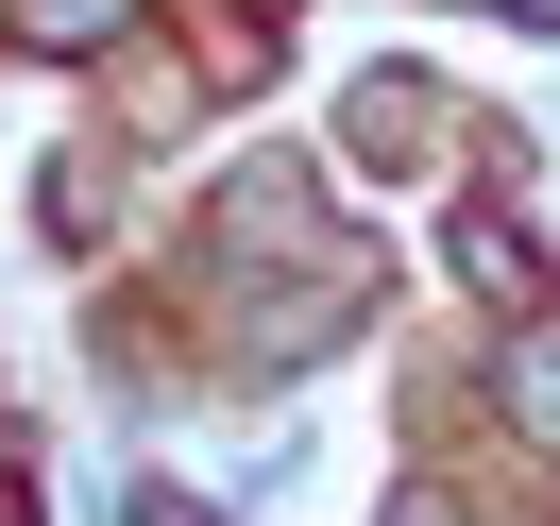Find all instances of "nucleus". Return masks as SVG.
<instances>
[{
	"label": "nucleus",
	"mask_w": 560,
	"mask_h": 526,
	"mask_svg": "<svg viewBox=\"0 0 560 526\" xmlns=\"http://www.w3.org/2000/svg\"><path fill=\"white\" fill-rule=\"evenodd\" d=\"M18 17H35V35H69V51H85V35H103V17H119V0H18Z\"/></svg>",
	"instance_id": "f257e3e1"
},
{
	"label": "nucleus",
	"mask_w": 560,
	"mask_h": 526,
	"mask_svg": "<svg viewBox=\"0 0 560 526\" xmlns=\"http://www.w3.org/2000/svg\"><path fill=\"white\" fill-rule=\"evenodd\" d=\"M0 526H18V492H0Z\"/></svg>",
	"instance_id": "f03ea898"
}]
</instances>
